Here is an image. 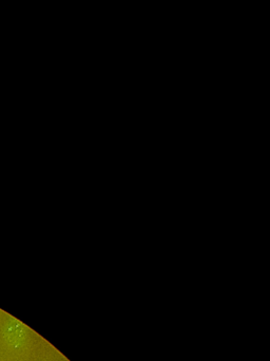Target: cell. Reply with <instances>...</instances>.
Wrapping results in <instances>:
<instances>
[{
  "mask_svg": "<svg viewBox=\"0 0 270 361\" xmlns=\"http://www.w3.org/2000/svg\"><path fill=\"white\" fill-rule=\"evenodd\" d=\"M2 338L11 350H23L29 342V331L20 321L14 317H8L1 325Z\"/></svg>",
  "mask_w": 270,
  "mask_h": 361,
  "instance_id": "cell-1",
  "label": "cell"
}]
</instances>
